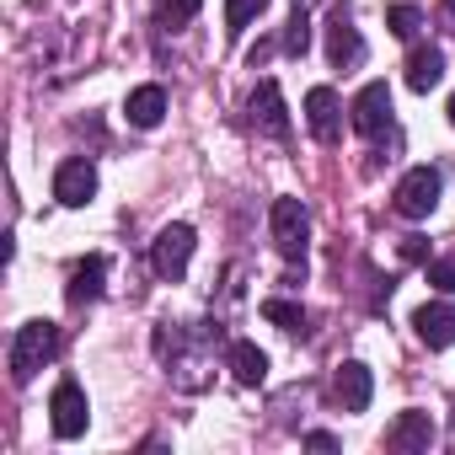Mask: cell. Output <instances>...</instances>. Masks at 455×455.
<instances>
[{
	"label": "cell",
	"instance_id": "4316f807",
	"mask_svg": "<svg viewBox=\"0 0 455 455\" xmlns=\"http://www.w3.org/2000/svg\"><path fill=\"white\" fill-rule=\"evenodd\" d=\"M444 28L455 33V0H444Z\"/></svg>",
	"mask_w": 455,
	"mask_h": 455
},
{
	"label": "cell",
	"instance_id": "52a82bcc",
	"mask_svg": "<svg viewBox=\"0 0 455 455\" xmlns=\"http://www.w3.org/2000/svg\"><path fill=\"white\" fill-rule=\"evenodd\" d=\"M54 198H60L65 209H86V204L97 198V166H92L86 156L60 161V172H54Z\"/></svg>",
	"mask_w": 455,
	"mask_h": 455
},
{
	"label": "cell",
	"instance_id": "ba28073f",
	"mask_svg": "<svg viewBox=\"0 0 455 455\" xmlns=\"http://www.w3.org/2000/svg\"><path fill=\"white\" fill-rule=\"evenodd\" d=\"M247 113H252V129H258V134H268V140H284V134H290V113H284L279 81H258Z\"/></svg>",
	"mask_w": 455,
	"mask_h": 455
},
{
	"label": "cell",
	"instance_id": "2e32d148",
	"mask_svg": "<svg viewBox=\"0 0 455 455\" xmlns=\"http://www.w3.org/2000/svg\"><path fill=\"white\" fill-rule=\"evenodd\" d=\"M444 81V54L434 49V44H418L412 54H407V86L412 92H434Z\"/></svg>",
	"mask_w": 455,
	"mask_h": 455
},
{
	"label": "cell",
	"instance_id": "d4e9b609",
	"mask_svg": "<svg viewBox=\"0 0 455 455\" xmlns=\"http://www.w3.org/2000/svg\"><path fill=\"white\" fill-rule=\"evenodd\" d=\"M306 444H311V450H338V439H332V434H322V428H311V434H306Z\"/></svg>",
	"mask_w": 455,
	"mask_h": 455
},
{
	"label": "cell",
	"instance_id": "7402d4cb",
	"mask_svg": "<svg viewBox=\"0 0 455 455\" xmlns=\"http://www.w3.org/2000/svg\"><path fill=\"white\" fill-rule=\"evenodd\" d=\"M198 6H204V0H166V6H161V28H182V22H193Z\"/></svg>",
	"mask_w": 455,
	"mask_h": 455
},
{
	"label": "cell",
	"instance_id": "7a4b0ae2",
	"mask_svg": "<svg viewBox=\"0 0 455 455\" xmlns=\"http://www.w3.org/2000/svg\"><path fill=\"white\" fill-rule=\"evenodd\" d=\"M268 225H274V247L290 263H306V247H311V214H306V204L300 198H274Z\"/></svg>",
	"mask_w": 455,
	"mask_h": 455
},
{
	"label": "cell",
	"instance_id": "4fadbf2b",
	"mask_svg": "<svg viewBox=\"0 0 455 455\" xmlns=\"http://www.w3.org/2000/svg\"><path fill=\"white\" fill-rule=\"evenodd\" d=\"M108 290V258L102 252H92V258H81L76 263V274H70V306H86V300H97Z\"/></svg>",
	"mask_w": 455,
	"mask_h": 455
},
{
	"label": "cell",
	"instance_id": "ffe728a7",
	"mask_svg": "<svg viewBox=\"0 0 455 455\" xmlns=\"http://www.w3.org/2000/svg\"><path fill=\"white\" fill-rule=\"evenodd\" d=\"M263 316L279 327V332H306V311L295 300H263Z\"/></svg>",
	"mask_w": 455,
	"mask_h": 455
},
{
	"label": "cell",
	"instance_id": "8fae6325",
	"mask_svg": "<svg viewBox=\"0 0 455 455\" xmlns=\"http://www.w3.org/2000/svg\"><path fill=\"white\" fill-rule=\"evenodd\" d=\"M370 396H375V375H370V364L348 359V364L332 375V402H338L343 412H364V407H370Z\"/></svg>",
	"mask_w": 455,
	"mask_h": 455
},
{
	"label": "cell",
	"instance_id": "ac0fdd59",
	"mask_svg": "<svg viewBox=\"0 0 455 455\" xmlns=\"http://www.w3.org/2000/svg\"><path fill=\"white\" fill-rule=\"evenodd\" d=\"M306 49H311V17H306V6L295 0V17L284 22V54L290 60H306Z\"/></svg>",
	"mask_w": 455,
	"mask_h": 455
},
{
	"label": "cell",
	"instance_id": "83f0119b",
	"mask_svg": "<svg viewBox=\"0 0 455 455\" xmlns=\"http://www.w3.org/2000/svg\"><path fill=\"white\" fill-rule=\"evenodd\" d=\"M450 124H455V97H450Z\"/></svg>",
	"mask_w": 455,
	"mask_h": 455
},
{
	"label": "cell",
	"instance_id": "484cf974",
	"mask_svg": "<svg viewBox=\"0 0 455 455\" xmlns=\"http://www.w3.org/2000/svg\"><path fill=\"white\" fill-rule=\"evenodd\" d=\"M268 54H274V44H258V49H252V54H247V65H252V70H258V65H263V60H268Z\"/></svg>",
	"mask_w": 455,
	"mask_h": 455
},
{
	"label": "cell",
	"instance_id": "7c38bea8",
	"mask_svg": "<svg viewBox=\"0 0 455 455\" xmlns=\"http://www.w3.org/2000/svg\"><path fill=\"white\" fill-rule=\"evenodd\" d=\"M327 60H332L338 70H354V65L364 60V38H359V28H354L343 12L327 22Z\"/></svg>",
	"mask_w": 455,
	"mask_h": 455
},
{
	"label": "cell",
	"instance_id": "5b68a950",
	"mask_svg": "<svg viewBox=\"0 0 455 455\" xmlns=\"http://www.w3.org/2000/svg\"><path fill=\"white\" fill-rule=\"evenodd\" d=\"M348 124H354V134H364V140H380V134L391 129V92H386V81H370V86L354 97Z\"/></svg>",
	"mask_w": 455,
	"mask_h": 455
},
{
	"label": "cell",
	"instance_id": "9a60e30c",
	"mask_svg": "<svg viewBox=\"0 0 455 455\" xmlns=\"http://www.w3.org/2000/svg\"><path fill=\"white\" fill-rule=\"evenodd\" d=\"M225 364H231V375L242 380V386H263L268 380V354L258 348V343H231V348H225Z\"/></svg>",
	"mask_w": 455,
	"mask_h": 455
},
{
	"label": "cell",
	"instance_id": "30bf717a",
	"mask_svg": "<svg viewBox=\"0 0 455 455\" xmlns=\"http://www.w3.org/2000/svg\"><path fill=\"white\" fill-rule=\"evenodd\" d=\"M306 124H311V134L322 145H338L343 140V108H338L332 86H311L306 92Z\"/></svg>",
	"mask_w": 455,
	"mask_h": 455
},
{
	"label": "cell",
	"instance_id": "8992f818",
	"mask_svg": "<svg viewBox=\"0 0 455 455\" xmlns=\"http://www.w3.org/2000/svg\"><path fill=\"white\" fill-rule=\"evenodd\" d=\"M49 412H54V434H60V439H81L86 423H92V402H86V391H81L76 380H60V386H54Z\"/></svg>",
	"mask_w": 455,
	"mask_h": 455
},
{
	"label": "cell",
	"instance_id": "277c9868",
	"mask_svg": "<svg viewBox=\"0 0 455 455\" xmlns=\"http://www.w3.org/2000/svg\"><path fill=\"white\" fill-rule=\"evenodd\" d=\"M193 247H198L193 225H166V231L150 242V268H156L161 279H182L188 263H193Z\"/></svg>",
	"mask_w": 455,
	"mask_h": 455
},
{
	"label": "cell",
	"instance_id": "cb8c5ba5",
	"mask_svg": "<svg viewBox=\"0 0 455 455\" xmlns=\"http://www.w3.org/2000/svg\"><path fill=\"white\" fill-rule=\"evenodd\" d=\"M402 263H428V247H423V236H402Z\"/></svg>",
	"mask_w": 455,
	"mask_h": 455
},
{
	"label": "cell",
	"instance_id": "5bb4252c",
	"mask_svg": "<svg viewBox=\"0 0 455 455\" xmlns=\"http://www.w3.org/2000/svg\"><path fill=\"white\" fill-rule=\"evenodd\" d=\"M412 332H418V343H428V348H450L455 343V311L450 306H423L418 316H412Z\"/></svg>",
	"mask_w": 455,
	"mask_h": 455
},
{
	"label": "cell",
	"instance_id": "6da1fadb",
	"mask_svg": "<svg viewBox=\"0 0 455 455\" xmlns=\"http://www.w3.org/2000/svg\"><path fill=\"white\" fill-rule=\"evenodd\" d=\"M60 354V327L54 322H44V316H33V322H22L17 327V338H12V380L17 386H28L49 359Z\"/></svg>",
	"mask_w": 455,
	"mask_h": 455
},
{
	"label": "cell",
	"instance_id": "e0dca14e",
	"mask_svg": "<svg viewBox=\"0 0 455 455\" xmlns=\"http://www.w3.org/2000/svg\"><path fill=\"white\" fill-rule=\"evenodd\" d=\"M124 118H129L134 129H156V124L166 118V92H161V86H134L129 102H124Z\"/></svg>",
	"mask_w": 455,
	"mask_h": 455
},
{
	"label": "cell",
	"instance_id": "44dd1931",
	"mask_svg": "<svg viewBox=\"0 0 455 455\" xmlns=\"http://www.w3.org/2000/svg\"><path fill=\"white\" fill-rule=\"evenodd\" d=\"M386 28H391V38H418V28H423V12L418 6H386Z\"/></svg>",
	"mask_w": 455,
	"mask_h": 455
},
{
	"label": "cell",
	"instance_id": "d6986e66",
	"mask_svg": "<svg viewBox=\"0 0 455 455\" xmlns=\"http://www.w3.org/2000/svg\"><path fill=\"white\" fill-rule=\"evenodd\" d=\"M263 6H268V0H225V33L242 38V33H247V22H252V17H263Z\"/></svg>",
	"mask_w": 455,
	"mask_h": 455
},
{
	"label": "cell",
	"instance_id": "9c48e42d",
	"mask_svg": "<svg viewBox=\"0 0 455 455\" xmlns=\"http://www.w3.org/2000/svg\"><path fill=\"white\" fill-rule=\"evenodd\" d=\"M428 444H434V418L418 407L396 412V423L386 428V450H396V455H423Z\"/></svg>",
	"mask_w": 455,
	"mask_h": 455
},
{
	"label": "cell",
	"instance_id": "3957f363",
	"mask_svg": "<svg viewBox=\"0 0 455 455\" xmlns=\"http://www.w3.org/2000/svg\"><path fill=\"white\" fill-rule=\"evenodd\" d=\"M439 188H444L439 166H412V172L396 182V214H407V220H428V214L439 209Z\"/></svg>",
	"mask_w": 455,
	"mask_h": 455
},
{
	"label": "cell",
	"instance_id": "603a6c76",
	"mask_svg": "<svg viewBox=\"0 0 455 455\" xmlns=\"http://www.w3.org/2000/svg\"><path fill=\"white\" fill-rule=\"evenodd\" d=\"M423 274H428V284H434L439 295H450V290H455V263H450V258H434V263H423Z\"/></svg>",
	"mask_w": 455,
	"mask_h": 455
}]
</instances>
